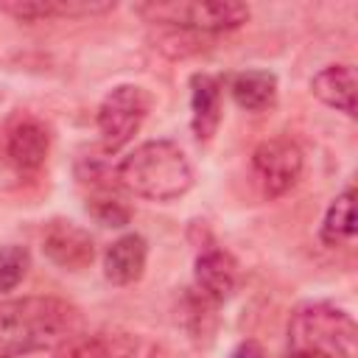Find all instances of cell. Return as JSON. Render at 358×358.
I'll return each mask as SVG.
<instances>
[{
	"label": "cell",
	"instance_id": "cell-1",
	"mask_svg": "<svg viewBox=\"0 0 358 358\" xmlns=\"http://www.w3.org/2000/svg\"><path fill=\"white\" fill-rule=\"evenodd\" d=\"M78 308L59 296H20L0 302V358L53 350L78 333Z\"/></svg>",
	"mask_w": 358,
	"mask_h": 358
},
{
	"label": "cell",
	"instance_id": "cell-2",
	"mask_svg": "<svg viewBox=\"0 0 358 358\" xmlns=\"http://www.w3.org/2000/svg\"><path fill=\"white\" fill-rule=\"evenodd\" d=\"M115 179L120 187L140 199L173 201L193 187V168L176 143L148 140L120 159Z\"/></svg>",
	"mask_w": 358,
	"mask_h": 358
},
{
	"label": "cell",
	"instance_id": "cell-3",
	"mask_svg": "<svg viewBox=\"0 0 358 358\" xmlns=\"http://www.w3.org/2000/svg\"><path fill=\"white\" fill-rule=\"evenodd\" d=\"M355 322L333 302H305L288 322V358H355Z\"/></svg>",
	"mask_w": 358,
	"mask_h": 358
},
{
	"label": "cell",
	"instance_id": "cell-4",
	"mask_svg": "<svg viewBox=\"0 0 358 358\" xmlns=\"http://www.w3.org/2000/svg\"><path fill=\"white\" fill-rule=\"evenodd\" d=\"M145 22H159L165 28H182L193 34H221L235 31L249 20L246 3L218 0V3H187V0H171V3H140L134 6Z\"/></svg>",
	"mask_w": 358,
	"mask_h": 358
},
{
	"label": "cell",
	"instance_id": "cell-5",
	"mask_svg": "<svg viewBox=\"0 0 358 358\" xmlns=\"http://www.w3.org/2000/svg\"><path fill=\"white\" fill-rule=\"evenodd\" d=\"M151 112V95L140 84L112 87L98 106V134L106 154L120 151L134 140Z\"/></svg>",
	"mask_w": 358,
	"mask_h": 358
},
{
	"label": "cell",
	"instance_id": "cell-6",
	"mask_svg": "<svg viewBox=\"0 0 358 358\" xmlns=\"http://www.w3.org/2000/svg\"><path fill=\"white\" fill-rule=\"evenodd\" d=\"M305 157L299 145L288 137H271L263 140L252 151V173L266 199H280L285 196L302 176Z\"/></svg>",
	"mask_w": 358,
	"mask_h": 358
},
{
	"label": "cell",
	"instance_id": "cell-7",
	"mask_svg": "<svg viewBox=\"0 0 358 358\" xmlns=\"http://www.w3.org/2000/svg\"><path fill=\"white\" fill-rule=\"evenodd\" d=\"M154 347L123 330L76 333L56 347V358H151Z\"/></svg>",
	"mask_w": 358,
	"mask_h": 358
},
{
	"label": "cell",
	"instance_id": "cell-8",
	"mask_svg": "<svg viewBox=\"0 0 358 358\" xmlns=\"http://www.w3.org/2000/svg\"><path fill=\"white\" fill-rule=\"evenodd\" d=\"M42 252L50 263H56L64 271H81L95 257V243L84 227L76 221L53 218L42 229Z\"/></svg>",
	"mask_w": 358,
	"mask_h": 358
},
{
	"label": "cell",
	"instance_id": "cell-9",
	"mask_svg": "<svg viewBox=\"0 0 358 358\" xmlns=\"http://www.w3.org/2000/svg\"><path fill=\"white\" fill-rule=\"evenodd\" d=\"M193 277H196V288L204 299H210L213 305H224L227 299L235 296V291L241 285V266L227 249L204 246L196 255Z\"/></svg>",
	"mask_w": 358,
	"mask_h": 358
},
{
	"label": "cell",
	"instance_id": "cell-10",
	"mask_svg": "<svg viewBox=\"0 0 358 358\" xmlns=\"http://www.w3.org/2000/svg\"><path fill=\"white\" fill-rule=\"evenodd\" d=\"M50 151V131L36 117L17 120L6 134V159L20 173L39 171Z\"/></svg>",
	"mask_w": 358,
	"mask_h": 358
},
{
	"label": "cell",
	"instance_id": "cell-11",
	"mask_svg": "<svg viewBox=\"0 0 358 358\" xmlns=\"http://www.w3.org/2000/svg\"><path fill=\"white\" fill-rule=\"evenodd\" d=\"M115 3L101 0H11L0 3V11L20 22H45V20H81L112 11Z\"/></svg>",
	"mask_w": 358,
	"mask_h": 358
},
{
	"label": "cell",
	"instance_id": "cell-12",
	"mask_svg": "<svg viewBox=\"0 0 358 358\" xmlns=\"http://www.w3.org/2000/svg\"><path fill=\"white\" fill-rule=\"evenodd\" d=\"M221 84L215 76H190V129L199 143H210L221 126Z\"/></svg>",
	"mask_w": 358,
	"mask_h": 358
},
{
	"label": "cell",
	"instance_id": "cell-13",
	"mask_svg": "<svg viewBox=\"0 0 358 358\" xmlns=\"http://www.w3.org/2000/svg\"><path fill=\"white\" fill-rule=\"evenodd\" d=\"M148 260V243L143 235L129 232L117 238L103 255V277L112 285H131L143 277Z\"/></svg>",
	"mask_w": 358,
	"mask_h": 358
},
{
	"label": "cell",
	"instance_id": "cell-14",
	"mask_svg": "<svg viewBox=\"0 0 358 358\" xmlns=\"http://www.w3.org/2000/svg\"><path fill=\"white\" fill-rule=\"evenodd\" d=\"M310 92L330 109L355 115V70L350 64H327L310 78Z\"/></svg>",
	"mask_w": 358,
	"mask_h": 358
},
{
	"label": "cell",
	"instance_id": "cell-15",
	"mask_svg": "<svg viewBox=\"0 0 358 358\" xmlns=\"http://www.w3.org/2000/svg\"><path fill=\"white\" fill-rule=\"evenodd\" d=\"M232 101L246 112H268L277 103V76L268 70H243L229 81Z\"/></svg>",
	"mask_w": 358,
	"mask_h": 358
},
{
	"label": "cell",
	"instance_id": "cell-16",
	"mask_svg": "<svg viewBox=\"0 0 358 358\" xmlns=\"http://www.w3.org/2000/svg\"><path fill=\"white\" fill-rule=\"evenodd\" d=\"M319 235H322V243H327V246L352 243V238H355V190L352 187H347L344 193H338L330 201V207L322 218Z\"/></svg>",
	"mask_w": 358,
	"mask_h": 358
},
{
	"label": "cell",
	"instance_id": "cell-17",
	"mask_svg": "<svg viewBox=\"0 0 358 358\" xmlns=\"http://www.w3.org/2000/svg\"><path fill=\"white\" fill-rule=\"evenodd\" d=\"M28 268H31V255L25 246L17 243L0 246V294L14 291L28 274Z\"/></svg>",
	"mask_w": 358,
	"mask_h": 358
},
{
	"label": "cell",
	"instance_id": "cell-18",
	"mask_svg": "<svg viewBox=\"0 0 358 358\" xmlns=\"http://www.w3.org/2000/svg\"><path fill=\"white\" fill-rule=\"evenodd\" d=\"M201 34H193V31H182V28H165L162 34H157V48L168 56H187V53H196L201 45H199Z\"/></svg>",
	"mask_w": 358,
	"mask_h": 358
},
{
	"label": "cell",
	"instance_id": "cell-19",
	"mask_svg": "<svg viewBox=\"0 0 358 358\" xmlns=\"http://www.w3.org/2000/svg\"><path fill=\"white\" fill-rule=\"evenodd\" d=\"M87 210H90L101 224H106V227H123V224H129V207H126L120 199H115V196L92 199V201L87 204Z\"/></svg>",
	"mask_w": 358,
	"mask_h": 358
},
{
	"label": "cell",
	"instance_id": "cell-20",
	"mask_svg": "<svg viewBox=\"0 0 358 358\" xmlns=\"http://www.w3.org/2000/svg\"><path fill=\"white\" fill-rule=\"evenodd\" d=\"M232 358H263V350H260L255 341H246V344H241V347L232 352Z\"/></svg>",
	"mask_w": 358,
	"mask_h": 358
}]
</instances>
